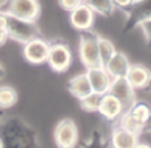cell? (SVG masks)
Returning <instances> with one entry per match:
<instances>
[{"label": "cell", "mask_w": 151, "mask_h": 148, "mask_svg": "<svg viewBox=\"0 0 151 148\" xmlns=\"http://www.w3.org/2000/svg\"><path fill=\"white\" fill-rule=\"evenodd\" d=\"M0 148H41L36 131L21 118L0 120Z\"/></svg>", "instance_id": "1"}, {"label": "cell", "mask_w": 151, "mask_h": 148, "mask_svg": "<svg viewBox=\"0 0 151 148\" xmlns=\"http://www.w3.org/2000/svg\"><path fill=\"white\" fill-rule=\"evenodd\" d=\"M7 15V33L8 39L13 41L25 44L27 41L40 36V29L35 20H27V19L16 17L13 15Z\"/></svg>", "instance_id": "2"}, {"label": "cell", "mask_w": 151, "mask_h": 148, "mask_svg": "<svg viewBox=\"0 0 151 148\" xmlns=\"http://www.w3.org/2000/svg\"><path fill=\"white\" fill-rule=\"evenodd\" d=\"M98 34L91 29L81 32L78 54H80L81 62L86 69L101 65L98 56Z\"/></svg>", "instance_id": "3"}, {"label": "cell", "mask_w": 151, "mask_h": 148, "mask_svg": "<svg viewBox=\"0 0 151 148\" xmlns=\"http://www.w3.org/2000/svg\"><path fill=\"white\" fill-rule=\"evenodd\" d=\"M72 52L70 48L63 41L49 42V53L47 57V62L50 69L57 73L68 70L72 65Z\"/></svg>", "instance_id": "4"}, {"label": "cell", "mask_w": 151, "mask_h": 148, "mask_svg": "<svg viewBox=\"0 0 151 148\" xmlns=\"http://www.w3.org/2000/svg\"><path fill=\"white\" fill-rule=\"evenodd\" d=\"M1 12L36 21L40 15V3L37 0H7Z\"/></svg>", "instance_id": "5"}, {"label": "cell", "mask_w": 151, "mask_h": 148, "mask_svg": "<svg viewBox=\"0 0 151 148\" xmlns=\"http://www.w3.org/2000/svg\"><path fill=\"white\" fill-rule=\"evenodd\" d=\"M55 142L58 148H74L78 143V128L72 119H63L55 128Z\"/></svg>", "instance_id": "6"}, {"label": "cell", "mask_w": 151, "mask_h": 148, "mask_svg": "<svg viewBox=\"0 0 151 148\" xmlns=\"http://www.w3.org/2000/svg\"><path fill=\"white\" fill-rule=\"evenodd\" d=\"M49 53V42L41 36L27 41L23 44V56L28 62L40 65L47 62V57Z\"/></svg>", "instance_id": "7"}, {"label": "cell", "mask_w": 151, "mask_h": 148, "mask_svg": "<svg viewBox=\"0 0 151 148\" xmlns=\"http://www.w3.org/2000/svg\"><path fill=\"white\" fill-rule=\"evenodd\" d=\"M107 93L114 95L122 103L125 111L130 109L133 106V103L135 102V89L127 82V79L125 77L113 78Z\"/></svg>", "instance_id": "8"}, {"label": "cell", "mask_w": 151, "mask_h": 148, "mask_svg": "<svg viewBox=\"0 0 151 148\" xmlns=\"http://www.w3.org/2000/svg\"><path fill=\"white\" fill-rule=\"evenodd\" d=\"M127 20L125 24V31H131L137 28L139 23L147 19H151V0H138L126 11Z\"/></svg>", "instance_id": "9"}, {"label": "cell", "mask_w": 151, "mask_h": 148, "mask_svg": "<svg viewBox=\"0 0 151 148\" xmlns=\"http://www.w3.org/2000/svg\"><path fill=\"white\" fill-rule=\"evenodd\" d=\"M85 74L88 77L89 83H90L91 91L102 94V95L109 91L110 83H111V77L107 74V71L105 70V68L102 65L88 68Z\"/></svg>", "instance_id": "10"}, {"label": "cell", "mask_w": 151, "mask_h": 148, "mask_svg": "<svg viewBox=\"0 0 151 148\" xmlns=\"http://www.w3.org/2000/svg\"><path fill=\"white\" fill-rule=\"evenodd\" d=\"M94 17H96V13L83 1L78 7H76L73 11L69 12V21H70V24L73 25V28L78 29L81 32L91 29V25L94 23Z\"/></svg>", "instance_id": "11"}, {"label": "cell", "mask_w": 151, "mask_h": 148, "mask_svg": "<svg viewBox=\"0 0 151 148\" xmlns=\"http://www.w3.org/2000/svg\"><path fill=\"white\" fill-rule=\"evenodd\" d=\"M139 143L138 134L130 132V131L122 128L121 126L115 124L113 127L111 136H110V144L111 148H134Z\"/></svg>", "instance_id": "12"}, {"label": "cell", "mask_w": 151, "mask_h": 148, "mask_svg": "<svg viewBox=\"0 0 151 148\" xmlns=\"http://www.w3.org/2000/svg\"><path fill=\"white\" fill-rule=\"evenodd\" d=\"M123 106L114 95H111L110 93H106L102 95L101 104H99L98 112L109 122H115L118 120V118L122 115Z\"/></svg>", "instance_id": "13"}, {"label": "cell", "mask_w": 151, "mask_h": 148, "mask_svg": "<svg viewBox=\"0 0 151 148\" xmlns=\"http://www.w3.org/2000/svg\"><path fill=\"white\" fill-rule=\"evenodd\" d=\"M130 65L131 64H130V60L127 58V56H126L125 53L117 50V52L114 53V56L104 65V68L113 79V78L126 77Z\"/></svg>", "instance_id": "14"}, {"label": "cell", "mask_w": 151, "mask_h": 148, "mask_svg": "<svg viewBox=\"0 0 151 148\" xmlns=\"http://www.w3.org/2000/svg\"><path fill=\"white\" fill-rule=\"evenodd\" d=\"M150 73L151 71L143 65H130L125 78L135 90H138V89L146 87Z\"/></svg>", "instance_id": "15"}, {"label": "cell", "mask_w": 151, "mask_h": 148, "mask_svg": "<svg viewBox=\"0 0 151 148\" xmlns=\"http://www.w3.org/2000/svg\"><path fill=\"white\" fill-rule=\"evenodd\" d=\"M68 89L70 91V94L73 97L80 101L81 98H83L85 95H88L89 93H91V87L90 83L88 81V77L86 74H77L69 81L68 83Z\"/></svg>", "instance_id": "16"}, {"label": "cell", "mask_w": 151, "mask_h": 148, "mask_svg": "<svg viewBox=\"0 0 151 148\" xmlns=\"http://www.w3.org/2000/svg\"><path fill=\"white\" fill-rule=\"evenodd\" d=\"M117 124L121 126L122 128H125V130L130 131V132L138 134V135H141L142 130H143V123L139 122L129 110H126V111L122 112V115L118 118Z\"/></svg>", "instance_id": "17"}, {"label": "cell", "mask_w": 151, "mask_h": 148, "mask_svg": "<svg viewBox=\"0 0 151 148\" xmlns=\"http://www.w3.org/2000/svg\"><path fill=\"white\" fill-rule=\"evenodd\" d=\"M86 5L97 15H101L104 17H109L114 12L115 7L111 0H83Z\"/></svg>", "instance_id": "18"}, {"label": "cell", "mask_w": 151, "mask_h": 148, "mask_svg": "<svg viewBox=\"0 0 151 148\" xmlns=\"http://www.w3.org/2000/svg\"><path fill=\"white\" fill-rule=\"evenodd\" d=\"M117 52L114 44L110 41L109 39L105 37H98V56H99V62L104 66L110 58L114 56V53Z\"/></svg>", "instance_id": "19"}, {"label": "cell", "mask_w": 151, "mask_h": 148, "mask_svg": "<svg viewBox=\"0 0 151 148\" xmlns=\"http://www.w3.org/2000/svg\"><path fill=\"white\" fill-rule=\"evenodd\" d=\"M17 102V93L12 86L1 85L0 86V109L7 110L15 106Z\"/></svg>", "instance_id": "20"}, {"label": "cell", "mask_w": 151, "mask_h": 148, "mask_svg": "<svg viewBox=\"0 0 151 148\" xmlns=\"http://www.w3.org/2000/svg\"><path fill=\"white\" fill-rule=\"evenodd\" d=\"M101 99H102V94L91 91L88 95H85L83 98L80 99V106H81V109L88 112H98Z\"/></svg>", "instance_id": "21"}, {"label": "cell", "mask_w": 151, "mask_h": 148, "mask_svg": "<svg viewBox=\"0 0 151 148\" xmlns=\"http://www.w3.org/2000/svg\"><path fill=\"white\" fill-rule=\"evenodd\" d=\"M129 111H130L139 122L143 123V126H145V123H146V120L149 119V117L151 114V106L143 101H138V102L135 101L133 103V106L129 109Z\"/></svg>", "instance_id": "22"}, {"label": "cell", "mask_w": 151, "mask_h": 148, "mask_svg": "<svg viewBox=\"0 0 151 148\" xmlns=\"http://www.w3.org/2000/svg\"><path fill=\"white\" fill-rule=\"evenodd\" d=\"M82 148H109V144L101 131L94 130L82 144Z\"/></svg>", "instance_id": "23"}, {"label": "cell", "mask_w": 151, "mask_h": 148, "mask_svg": "<svg viewBox=\"0 0 151 148\" xmlns=\"http://www.w3.org/2000/svg\"><path fill=\"white\" fill-rule=\"evenodd\" d=\"M138 26L141 28V31H142V33H143L145 39H146L147 44L151 45V19L141 21Z\"/></svg>", "instance_id": "24"}, {"label": "cell", "mask_w": 151, "mask_h": 148, "mask_svg": "<svg viewBox=\"0 0 151 148\" xmlns=\"http://www.w3.org/2000/svg\"><path fill=\"white\" fill-rule=\"evenodd\" d=\"M82 3V0H58V4H60V7L63 8V9L68 11V12H70V11H73L76 7H78V5Z\"/></svg>", "instance_id": "25"}, {"label": "cell", "mask_w": 151, "mask_h": 148, "mask_svg": "<svg viewBox=\"0 0 151 148\" xmlns=\"http://www.w3.org/2000/svg\"><path fill=\"white\" fill-rule=\"evenodd\" d=\"M115 8H119L122 11H127L133 5L134 0H111Z\"/></svg>", "instance_id": "26"}, {"label": "cell", "mask_w": 151, "mask_h": 148, "mask_svg": "<svg viewBox=\"0 0 151 148\" xmlns=\"http://www.w3.org/2000/svg\"><path fill=\"white\" fill-rule=\"evenodd\" d=\"M8 40V33H7V29H0V46L4 45Z\"/></svg>", "instance_id": "27"}, {"label": "cell", "mask_w": 151, "mask_h": 148, "mask_svg": "<svg viewBox=\"0 0 151 148\" xmlns=\"http://www.w3.org/2000/svg\"><path fill=\"white\" fill-rule=\"evenodd\" d=\"M142 134H151V114L149 117V119L146 120L143 126V130H142Z\"/></svg>", "instance_id": "28"}, {"label": "cell", "mask_w": 151, "mask_h": 148, "mask_svg": "<svg viewBox=\"0 0 151 148\" xmlns=\"http://www.w3.org/2000/svg\"><path fill=\"white\" fill-rule=\"evenodd\" d=\"M7 28V15L4 12H0V29Z\"/></svg>", "instance_id": "29"}, {"label": "cell", "mask_w": 151, "mask_h": 148, "mask_svg": "<svg viewBox=\"0 0 151 148\" xmlns=\"http://www.w3.org/2000/svg\"><path fill=\"white\" fill-rule=\"evenodd\" d=\"M134 148H151V146L150 144H147V143H141V142H139V143L137 144Z\"/></svg>", "instance_id": "30"}, {"label": "cell", "mask_w": 151, "mask_h": 148, "mask_svg": "<svg viewBox=\"0 0 151 148\" xmlns=\"http://www.w3.org/2000/svg\"><path fill=\"white\" fill-rule=\"evenodd\" d=\"M4 77H5V69H4V66L0 64V81H1Z\"/></svg>", "instance_id": "31"}, {"label": "cell", "mask_w": 151, "mask_h": 148, "mask_svg": "<svg viewBox=\"0 0 151 148\" xmlns=\"http://www.w3.org/2000/svg\"><path fill=\"white\" fill-rule=\"evenodd\" d=\"M146 89L149 93H151V73H150V77H149V81H147V85H146Z\"/></svg>", "instance_id": "32"}, {"label": "cell", "mask_w": 151, "mask_h": 148, "mask_svg": "<svg viewBox=\"0 0 151 148\" xmlns=\"http://www.w3.org/2000/svg\"><path fill=\"white\" fill-rule=\"evenodd\" d=\"M3 118H4V110H1V109H0V120H1Z\"/></svg>", "instance_id": "33"}, {"label": "cell", "mask_w": 151, "mask_h": 148, "mask_svg": "<svg viewBox=\"0 0 151 148\" xmlns=\"http://www.w3.org/2000/svg\"><path fill=\"white\" fill-rule=\"evenodd\" d=\"M134 1H138V0H134Z\"/></svg>", "instance_id": "34"}, {"label": "cell", "mask_w": 151, "mask_h": 148, "mask_svg": "<svg viewBox=\"0 0 151 148\" xmlns=\"http://www.w3.org/2000/svg\"><path fill=\"white\" fill-rule=\"evenodd\" d=\"M82 1H83V0H82Z\"/></svg>", "instance_id": "35"}]
</instances>
